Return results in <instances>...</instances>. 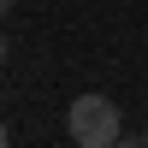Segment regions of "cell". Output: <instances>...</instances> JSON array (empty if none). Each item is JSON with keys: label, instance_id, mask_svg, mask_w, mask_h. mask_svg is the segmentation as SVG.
I'll return each instance as SVG.
<instances>
[{"label": "cell", "instance_id": "cell-5", "mask_svg": "<svg viewBox=\"0 0 148 148\" xmlns=\"http://www.w3.org/2000/svg\"><path fill=\"white\" fill-rule=\"evenodd\" d=\"M0 148H6V125H0Z\"/></svg>", "mask_w": 148, "mask_h": 148}, {"label": "cell", "instance_id": "cell-3", "mask_svg": "<svg viewBox=\"0 0 148 148\" xmlns=\"http://www.w3.org/2000/svg\"><path fill=\"white\" fill-rule=\"evenodd\" d=\"M6 12H12V0H0V18H6Z\"/></svg>", "mask_w": 148, "mask_h": 148}, {"label": "cell", "instance_id": "cell-4", "mask_svg": "<svg viewBox=\"0 0 148 148\" xmlns=\"http://www.w3.org/2000/svg\"><path fill=\"white\" fill-rule=\"evenodd\" d=\"M0 59H6V36H0Z\"/></svg>", "mask_w": 148, "mask_h": 148}, {"label": "cell", "instance_id": "cell-2", "mask_svg": "<svg viewBox=\"0 0 148 148\" xmlns=\"http://www.w3.org/2000/svg\"><path fill=\"white\" fill-rule=\"evenodd\" d=\"M113 148H148V136H142V142H136V136H119Z\"/></svg>", "mask_w": 148, "mask_h": 148}, {"label": "cell", "instance_id": "cell-1", "mask_svg": "<svg viewBox=\"0 0 148 148\" xmlns=\"http://www.w3.org/2000/svg\"><path fill=\"white\" fill-rule=\"evenodd\" d=\"M65 125H71V142L77 148H113L125 136V113H119V101H107V95H77V101L65 107Z\"/></svg>", "mask_w": 148, "mask_h": 148}]
</instances>
